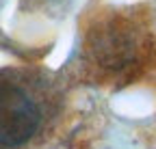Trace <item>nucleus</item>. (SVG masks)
I'll list each match as a JSON object with an SVG mask.
<instances>
[{"label":"nucleus","instance_id":"1","mask_svg":"<svg viewBox=\"0 0 156 149\" xmlns=\"http://www.w3.org/2000/svg\"><path fill=\"white\" fill-rule=\"evenodd\" d=\"M154 35L134 9L95 11L83 26L78 65L87 80L100 84L132 82L150 65Z\"/></svg>","mask_w":156,"mask_h":149},{"label":"nucleus","instance_id":"2","mask_svg":"<svg viewBox=\"0 0 156 149\" xmlns=\"http://www.w3.org/2000/svg\"><path fill=\"white\" fill-rule=\"evenodd\" d=\"M63 93L41 69H0V149H24L58 115Z\"/></svg>","mask_w":156,"mask_h":149},{"label":"nucleus","instance_id":"3","mask_svg":"<svg viewBox=\"0 0 156 149\" xmlns=\"http://www.w3.org/2000/svg\"><path fill=\"white\" fill-rule=\"evenodd\" d=\"M74 0H24V5L35 13H61Z\"/></svg>","mask_w":156,"mask_h":149}]
</instances>
